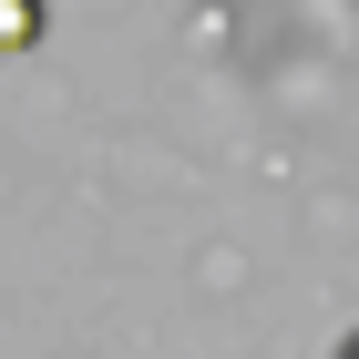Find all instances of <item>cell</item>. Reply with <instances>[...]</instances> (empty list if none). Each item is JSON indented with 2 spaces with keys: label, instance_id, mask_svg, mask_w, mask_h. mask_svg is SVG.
<instances>
[{
  "label": "cell",
  "instance_id": "2",
  "mask_svg": "<svg viewBox=\"0 0 359 359\" xmlns=\"http://www.w3.org/2000/svg\"><path fill=\"white\" fill-rule=\"evenodd\" d=\"M339 359H359V339H349V349H339Z\"/></svg>",
  "mask_w": 359,
  "mask_h": 359
},
{
  "label": "cell",
  "instance_id": "1",
  "mask_svg": "<svg viewBox=\"0 0 359 359\" xmlns=\"http://www.w3.org/2000/svg\"><path fill=\"white\" fill-rule=\"evenodd\" d=\"M41 41V0H0V52H31Z\"/></svg>",
  "mask_w": 359,
  "mask_h": 359
}]
</instances>
